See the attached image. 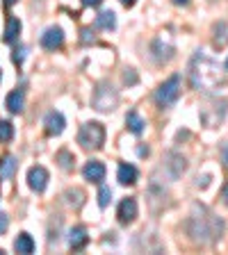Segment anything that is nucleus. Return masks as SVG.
<instances>
[{"label":"nucleus","instance_id":"obj_1","mask_svg":"<svg viewBox=\"0 0 228 255\" xmlns=\"http://www.w3.org/2000/svg\"><path fill=\"white\" fill-rule=\"evenodd\" d=\"M224 233V221L215 217L210 210L203 205H194L190 219H187V235L199 244H213L222 237Z\"/></svg>","mask_w":228,"mask_h":255},{"label":"nucleus","instance_id":"obj_2","mask_svg":"<svg viewBox=\"0 0 228 255\" xmlns=\"http://www.w3.org/2000/svg\"><path fill=\"white\" fill-rule=\"evenodd\" d=\"M78 143L82 146V148H87V150L103 148V143H105V128H103L98 121L85 123V126L80 128V132H78Z\"/></svg>","mask_w":228,"mask_h":255},{"label":"nucleus","instance_id":"obj_3","mask_svg":"<svg viewBox=\"0 0 228 255\" xmlns=\"http://www.w3.org/2000/svg\"><path fill=\"white\" fill-rule=\"evenodd\" d=\"M117 105H119L117 89H114L110 82H101V85L94 89V96H91V107L98 112H112Z\"/></svg>","mask_w":228,"mask_h":255},{"label":"nucleus","instance_id":"obj_4","mask_svg":"<svg viewBox=\"0 0 228 255\" xmlns=\"http://www.w3.org/2000/svg\"><path fill=\"white\" fill-rule=\"evenodd\" d=\"M178 96H181V75L176 73L171 75L167 82H162V85L158 87V91H155V105L158 107H171L176 101H178Z\"/></svg>","mask_w":228,"mask_h":255},{"label":"nucleus","instance_id":"obj_5","mask_svg":"<svg viewBox=\"0 0 228 255\" xmlns=\"http://www.w3.org/2000/svg\"><path fill=\"white\" fill-rule=\"evenodd\" d=\"M27 185H30L32 191H37V194H41L43 189H46L48 185V171L46 166H32L30 171H27Z\"/></svg>","mask_w":228,"mask_h":255},{"label":"nucleus","instance_id":"obj_6","mask_svg":"<svg viewBox=\"0 0 228 255\" xmlns=\"http://www.w3.org/2000/svg\"><path fill=\"white\" fill-rule=\"evenodd\" d=\"M64 126H66V121H64L62 112H48L46 117H43V130H46V134H50V137H57V134L64 132Z\"/></svg>","mask_w":228,"mask_h":255},{"label":"nucleus","instance_id":"obj_7","mask_svg":"<svg viewBox=\"0 0 228 255\" xmlns=\"http://www.w3.org/2000/svg\"><path fill=\"white\" fill-rule=\"evenodd\" d=\"M41 46L46 48V50H59V48L64 46V32H62V27H57V25L48 27V30L41 34Z\"/></svg>","mask_w":228,"mask_h":255},{"label":"nucleus","instance_id":"obj_8","mask_svg":"<svg viewBox=\"0 0 228 255\" xmlns=\"http://www.w3.org/2000/svg\"><path fill=\"white\" fill-rule=\"evenodd\" d=\"M117 217H119V223H123V226L133 223L135 219H137V201H135V198H123V201L119 203Z\"/></svg>","mask_w":228,"mask_h":255},{"label":"nucleus","instance_id":"obj_9","mask_svg":"<svg viewBox=\"0 0 228 255\" xmlns=\"http://www.w3.org/2000/svg\"><path fill=\"white\" fill-rule=\"evenodd\" d=\"M82 175H85V180L101 185V182L105 180V164L98 162V159H91V162H87V164L82 166Z\"/></svg>","mask_w":228,"mask_h":255},{"label":"nucleus","instance_id":"obj_10","mask_svg":"<svg viewBox=\"0 0 228 255\" xmlns=\"http://www.w3.org/2000/svg\"><path fill=\"white\" fill-rule=\"evenodd\" d=\"M87 242H89V235H87V228H85V226H75V228L69 233V246H71L73 251L85 249Z\"/></svg>","mask_w":228,"mask_h":255},{"label":"nucleus","instance_id":"obj_11","mask_svg":"<svg viewBox=\"0 0 228 255\" xmlns=\"http://www.w3.org/2000/svg\"><path fill=\"white\" fill-rule=\"evenodd\" d=\"M23 105H25V94H23V89H16V91H11V94H7L5 107L11 112V114H21Z\"/></svg>","mask_w":228,"mask_h":255},{"label":"nucleus","instance_id":"obj_12","mask_svg":"<svg viewBox=\"0 0 228 255\" xmlns=\"http://www.w3.org/2000/svg\"><path fill=\"white\" fill-rule=\"evenodd\" d=\"M137 169H135L133 164H126V162H121L119 164V171H117V180L121 182V185H135L137 182Z\"/></svg>","mask_w":228,"mask_h":255},{"label":"nucleus","instance_id":"obj_13","mask_svg":"<svg viewBox=\"0 0 228 255\" xmlns=\"http://www.w3.org/2000/svg\"><path fill=\"white\" fill-rule=\"evenodd\" d=\"M151 50H153V57L158 64H165L169 62L171 57H174V46H162V41H153V46H151Z\"/></svg>","mask_w":228,"mask_h":255},{"label":"nucleus","instance_id":"obj_14","mask_svg":"<svg viewBox=\"0 0 228 255\" xmlns=\"http://www.w3.org/2000/svg\"><path fill=\"white\" fill-rule=\"evenodd\" d=\"M21 34V21L16 16H9L7 18V27H5V34H2V41L5 43H14Z\"/></svg>","mask_w":228,"mask_h":255},{"label":"nucleus","instance_id":"obj_15","mask_svg":"<svg viewBox=\"0 0 228 255\" xmlns=\"http://www.w3.org/2000/svg\"><path fill=\"white\" fill-rule=\"evenodd\" d=\"M14 251L16 253H23V255H30L32 251H34V239L27 233H21L14 239Z\"/></svg>","mask_w":228,"mask_h":255},{"label":"nucleus","instance_id":"obj_16","mask_svg":"<svg viewBox=\"0 0 228 255\" xmlns=\"http://www.w3.org/2000/svg\"><path fill=\"white\" fill-rule=\"evenodd\" d=\"M126 126H128V130H130L133 134H142V132H144V126H146V121L139 117L137 112H128Z\"/></svg>","mask_w":228,"mask_h":255},{"label":"nucleus","instance_id":"obj_17","mask_svg":"<svg viewBox=\"0 0 228 255\" xmlns=\"http://www.w3.org/2000/svg\"><path fill=\"white\" fill-rule=\"evenodd\" d=\"M213 32H215V46H219V48L228 46V23L226 21L215 23Z\"/></svg>","mask_w":228,"mask_h":255},{"label":"nucleus","instance_id":"obj_18","mask_svg":"<svg viewBox=\"0 0 228 255\" xmlns=\"http://www.w3.org/2000/svg\"><path fill=\"white\" fill-rule=\"evenodd\" d=\"M96 27H101V30H114V27H117V16H114V11H101V14L96 16Z\"/></svg>","mask_w":228,"mask_h":255},{"label":"nucleus","instance_id":"obj_19","mask_svg":"<svg viewBox=\"0 0 228 255\" xmlns=\"http://www.w3.org/2000/svg\"><path fill=\"white\" fill-rule=\"evenodd\" d=\"M16 164H18V162H16L14 155H7V157L0 162V178H2V180H9L16 171Z\"/></svg>","mask_w":228,"mask_h":255},{"label":"nucleus","instance_id":"obj_20","mask_svg":"<svg viewBox=\"0 0 228 255\" xmlns=\"http://www.w3.org/2000/svg\"><path fill=\"white\" fill-rule=\"evenodd\" d=\"M66 198H69V203L78 210V207H82V203H85V194L80 189H69L66 191Z\"/></svg>","mask_w":228,"mask_h":255},{"label":"nucleus","instance_id":"obj_21","mask_svg":"<svg viewBox=\"0 0 228 255\" xmlns=\"http://www.w3.org/2000/svg\"><path fill=\"white\" fill-rule=\"evenodd\" d=\"M57 162H59V166H62L64 171L73 169V155H71L69 150H59V153H57Z\"/></svg>","mask_w":228,"mask_h":255},{"label":"nucleus","instance_id":"obj_22","mask_svg":"<svg viewBox=\"0 0 228 255\" xmlns=\"http://www.w3.org/2000/svg\"><path fill=\"white\" fill-rule=\"evenodd\" d=\"M14 137V126L9 121H0V141H11Z\"/></svg>","mask_w":228,"mask_h":255},{"label":"nucleus","instance_id":"obj_23","mask_svg":"<svg viewBox=\"0 0 228 255\" xmlns=\"http://www.w3.org/2000/svg\"><path fill=\"white\" fill-rule=\"evenodd\" d=\"M25 53H27V48H25V46H16V48H14V53H11V62H14L16 66H21V64L25 62Z\"/></svg>","mask_w":228,"mask_h":255},{"label":"nucleus","instance_id":"obj_24","mask_svg":"<svg viewBox=\"0 0 228 255\" xmlns=\"http://www.w3.org/2000/svg\"><path fill=\"white\" fill-rule=\"evenodd\" d=\"M112 201V189L110 187H101V191H98V205L101 207H107Z\"/></svg>","mask_w":228,"mask_h":255},{"label":"nucleus","instance_id":"obj_25","mask_svg":"<svg viewBox=\"0 0 228 255\" xmlns=\"http://www.w3.org/2000/svg\"><path fill=\"white\" fill-rule=\"evenodd\" d=\"M80 41L82 43H94L96 41L94 30H91V27H82V30H80Z\"/></svg>","mask_w":228,"mask_h":255},{"label":"nucleus","instance_id":"obj_26","mask_svg":"<svg viewBox=\"0 0 228 255\" xmlns=\"http://www.w3.org/2000/svg\"><path fill=\"white\" fill-rule=\"evenodd\" d=\"M123 82H126V85H135V82H137V73H135L133 69H126V73H123Z\"/></svg>","mask_w":228,"mask_h":255},{"label":"nucleus","instance_id":"obj_27","mask_svg":"<svg viewBox=\"0 0 228 255\" xmlns=\"http://www.w3.org/2000/svg\"><path fill=\"white\" fill-rule=\"evenodd\" d=\"M7 226H9V219H7V214L0 212V235L7 230Z\"/></svg>","mask_w":228,"mask_h":255},{"label":"nucleus","instance_id":"obj_28","mask_svg":"<svg viewBox=\"0 0 228 255\" xmlns=\"http://www.w3.org/2000/svg\"><path fill=\"white\" fill-rule=\"evenodd\" d=\"M101 2H103V0H82V5H85V7H98Z\"/></svg>","mask_w":228,"mask_h":255},{"label":"nucleus","instance_id":"obj_29","mask_svg":"<svg viewBox=\"0 0 228 255\" xmlns=\"http://www.w3.org/2000/svg\"><path fill=\"white\" fill-rule=\"evenodd\" d=\"M222 159H224V164L228 166V143H226V146H224V148H222Z\"/></svg>","mask_w":228,"mask_h":255},{"label":"nucleus","instance_id":"obj_30","mask_svg":"<svg viewBox=\"0 0 228 255\" xmlns=\"http://www.w3.org/2000/svg\"><path fill=\"white\" fill-rule=\"evenodd\" d=\"M208 182H210V178H208V175H203V178H199V180H197V185L199 187H208Z\"/></svg>","mask_w":228,"mask_h":255},{"label":"nucleus","instance_id":"obj_31","mask_svg":"<svg viewBox=\"0 0 228 255\" xmlns=\"http://www.w3.org/2000/svg\"><path fill=\"white\" fill-rule=\"evenodd\" d=\"M222 198H224V203L228 205V182H226V187H224V191H222Z\"/></svg>","mask_w":228,"mask_h":255},{"label":"nucleus","instance_id":"obj_32","mask_svg":"<svg viewBox=\"0 0 228 255\" xmlns=\"http://www.w3.org/2000/svg\"><path fill=\"white\" fill-rule=\"evenodd\" d=\"M137 153L144 157V155H149V148H146V146H139V148H137Z\"/></svg>","mask_w":228,"mask_h":255},{"label":"nucleus","instance_id":"obj_33","mask_svg":"<svg viewBox=\"0 0 228 255\" xmlns=\"http://www.w3.org/2000/svg\"><path fill=\"white\" fill-rule=\"evenodd\" d=\"M121 2H123L126 7H133V5H135V0H121Z\"/></svg>","mask_w":228,"mask_h":255},{"label":"nucleus","instance_id":"obj_34","mask_svg":"<svg viewBox=\"0 0 228 255\" xmlns=\"http://www.w3.org/2000/svg\"><path fill=\"white\" fill-rule=\"evenodd\" d=\"M190 0H174V5H187Z\"/></svg>","mask_w":228,"mask_h":255},{"label":"nucleus","instance_id":"obj_35","mask_svg":"<svg viewBox=\"0 0 228 255\" xmlns=\"http://www.w3.org/2000/svg\"><path fill=\"white\" fill-rule=\"evenodd\" d=\"M16 0H5V5H14Z\"/></svg>","mask_w":228,"mask_h":255},{"label":"nucleus","instance_id":"obj_36","mask_svg":"<svg viewBox=\"0 0 228 255\" xmlns=\"http://www.w3.org/2000/svg\"><path fill=\"white\" fill-rule=\"evenodd\" d=\"M224 66H226V69H228V59H226V64H224Z\"/></svg>","mask_w":228,"mask_h":255}]
</instances>
